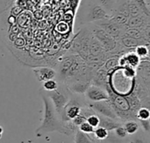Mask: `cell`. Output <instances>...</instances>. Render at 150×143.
Masks as SVG:
<instances>
[{"mask_svg":"<svg viewBox=\"0 0 150 143\" xmlns=\"http://www.w3.org/2000/svg\"><path fill=\"white\" fill-rule=\"evenodd\" d=\"M39 93L44 104V116L40 127L36 129V136L42 137L44 135L51 132H60L62 134H68L66 128L59 120L54 105L46 94V91L43 89H40L39 91Z\"/></svg>","mask_w":150,"mask_h":143,"instance_id":"1","label":"cell"},{"mask_svg":"<svg viewBox=\"0 0 150 143\" xmlns=\"http://www.w3.org/2000/svg\"><path fill=\"white\" fill-rule=\"evenodd\" d=\"M109 18L111 16L99 4L91 0H83L77 13L76 22L80 26H83Z\"/></svg>","mask_w":150,"mask_h":143,"instance_id":"2","label":"cell"},{"mask_svg":"<svg viewBox=\"0 0 150 143\" xmlns=\"http://www.w3.org/2000/svg\"><path fill=\"white\" fill-rule=\"evenodd\" d=\"M86 25H88L91 33L98 40L105 53H112L122 47L118 40H116L114 38H112L110 34H108L106 32H105L102 28L98 27L94 23Z\"/></svg>","mask_w":150,"mask_h":143,"instance_id":"3","label":"cell"},{"mask_svg":"<svg viewBox=\"0 0 150 143\" xmlns=\"http://www.w3.org/2000/svg\"><path fill=\"white\" fill-rule=\"evenodd\" d=\"M46 94L52 101L57 114L62 113L69 102V94L65 88L58 85L57 89L52 91H46Z\"/></svg>","mask_w":150,"mask_h":143,"instance_id":"4","label":"cell"},{"mask_svg":"<svg viewBox=\"0 0 150 143\" xmlns=\"http://www.w3.org/2000/svg\"><path fill=\"white\" fill-rule=\"evenodd\" d=\"M94 24L97 25L98 27L102 28L105 32H106L108 34H110L112 38H114L118 41L120 40V39L123 35L124 28L120 26L116 23H114L111 19V18H105V19L100 20V21H98V22H96Z\"/></svg>","mask_w":150,"mask_h":143,"instance_id":"5","label":"cell"},{"mask_svg":"<svg viewBox=\"0 0 150 143\" xmlns=\"http://www.w3.org/2000/svg\"><path fill=\"white\" fill-rule=\"evenodd\" d=\"M85 96L91 102L107 101L109 99V95L103 89L98 88L97 86H91L87 88Z\"/></svg>","mask_w":150,"mask_h":143,"instance_id":"6","label":"cell"},{"mask_svg":"<svg viewBox=\"0 0 150 143\" xmlns=\"http://www.w3.org/2000/svg\"><path fill=\"white\" fill-rule=\"evenodd\" d=\"M91 107L94 111H96L98 113H99L100 115H102L105 118H109V119H112V120L117 118L115 112L112 109L110 105H108L105 101L93 102V104L91 105Z\"/></svg>","mask_w":150,"mask_h":143,"instance_id":"7","label":"cell"},{"mask_svg":"<svg viewBox=\"0 0 150 143\" xmlns=\"http://www.w3.org/2000/svg\"><path fill=\"white\" fill-rule=\"evenodd\" d=\"M149 25V16L141 13L139 15L130 17L125 28H143Z\"/></svg>","mask_w":150,"mask_h":143,"instance_id":"8","label":"cell"},{"mask_svg":"<svg viewBox=\"0 0 150 143\" xmlns=\"http://www.w3.org/2000/svg\"><path fill=\"white\" fill-rule=\"evenodd\" d=\"M33 71L34 73L36 79L40 83H44L45 81L54 79L57 74L54 69L49 67H38L33 69Z\"/></svg>","mask_w":150,"mask_h":143,"instance_id":"9","label":"cell"},{"mask_svg":"<svg viewBox=\"0 0 150 143\" xmlns=\"http://www.w3.org/2000/svg\"><path fill=\"white\" fill-rule=\"evenodd\" d=\"M120 62L123 67H128L134 69L140 65L141 59L134 52V50H129V52L122 55V57L120 59Z\"/></svg>","mask_w":150,"mask_h":143,"instance_id":"10","label":"cell"},{"mask_svg":"<svg viewBox=\"0 0 150 143\" xmlns=\"http://www.w3.org/2000/svg\"><path fill=\"white\" fill-rule=\"evenodd\" d=\"M91 1H93L98 4H99L100 6H102L111 16L114 11L120 0H91Z\"/></svg>","mask_w":150,"mask_h":143,"instance_id":"11","label":"cell"},{"mask_svg":"<svg viewBox=\"0 0 150 143\" xmlns=\"http://www.w3.org/2000/svg\"><path fill=\"white\" fill-rule=\"evenodd\" d=\"M99 120H100V122H99V126L98 127H104L107 131L114 130L115 128H117L118 127H120V124L117 123V122H113L112 119L102 117V118H99Z\"/></svg>","mask_w":150,"mask_h":143,"instance_id":"12","label":"cell"},{"mask_svg":"<svg viewBox=\"0 0 150 143\" xmlns=\"http://www.w3.org/2000/svg\"><path fill=\"white\" fill-rule=\"evenodd\" d=\"M149 46L146 45H140L134 48V52L138 55V57L141 60H149Z\"/></svg>","mask_w":150,"mask_h":143,"instance_id":"13","label":"cell"},{"mask_svg":"<svg viewBox=\"0 0 150 143\" xmlns=\"http://www.w3.org/2000/svg\"><path fill=\"white\" fill-rule=\"evenodd\" d=\"M127 10H128V13H129L130 17L136 16V15H139L141 13H143L142 11L141 10V8L131 0L127 1Z\"/></svg>","mask_w":150,"mask_h":143,"instance_id":"14","label":"cell"},{"mask_svg":"<svg viewBox=\"0 0 150 143\" xmlns=\"http://www.w3.org/2000/svg\"><path fill=\"white\" fill-rule=\"evenodd\" d=\"M65 111H66L67 118H68V120H74V119H75L77 115H79L80 113H81L80 107H78V106H76V105H71V106H69V108H67V110L65 109Z\"/></svg>","mask_w":150,"mask_h":143,"instance_id":"15","label":"cell"},{"mask_svg":"<svg viewBox=\"0 0 150 143\" xmlns=\"http://www.w3.org/2000/svg\"><path fill=\"white\" fill-rule=\"evenodd\" d=\"M133 1L134 4H136L141 10L142 11V12L148 16H150V10H149V4L146 1V0H131Z\"/></svg>","mask_w":150,"mask_h":143,"instance_id":"16","label":"cell"},{"mask_svg":"<svg viewBox=\"0 0 150 143\" xmlns=\"http://www.w3.org/2000/svg\"><path fill=\"white\" fill-rule=\"evenodd\" d=\"M58 85H59L58 83L54 79H51V80L45 81L43 83L42 89L45 91H54L55 89H57Z\"/></svg>","mask_w":150,"mask_h":143,"instance_id":"17","label":"cell"},{"mask_svg":"<svg viewBox=\"0 0 150 143\" xmlns=\"http://www.w3.org/2000/svg\"><path fill=\"white\" fill-rule=\"evenodd\" d=\"M124 128H125L127 134L134 135L139 130V125H138V123H136L134 121H129L125 124Z\"/></svg>","mask_w":150,"mask_h":143,"instance_id":"18","label":"cell"},{"mask_svg":"<svg viewBox=\"0 0 150 143\" xmlns=\"http://www.w3.org/2000/svg\"><path fill=\"white\" fill-rule=\"evenodd\" d=\"M93 134L95 135L96 138L98 140H105L107 136H108V131L101 127H96V129H94Z\"/></svg>","mask_w":150,"mask_h":143,"instance_id":"19","label":"cell"},{"mask_svg":"<svg viewBox=\"0 0 150 143\" xmlns=\"http://www.w3.org/2000/svg\"><path fill=\"white\" fill-rule=\"evenodd\" d=\"M113 102H114V105L116 104V106L118 108H120V110L127 111L129 108V104L127 103V101L125 100L124 98H120V97H118V98H114V101Z\"/></svg>","mask_w":150,"mask_h":143,"instance_id":"20","label":"cell"},{"mask_svg":"<svg viewBox=\"0 0 150 143\" xmlns=\"http://www.w3.org/2000/svg\"><path fill=\"white\" fill-rule=\"evenodd\" d=\"M76 143H93L86 134L77 131L76 135Z\"/></svg>","mask_w":150,"mask_h":143,"instance_id":"21","label":"cell"},{"mask_svg":"<svg viewBox=\"0 0 150 143\" xmlns=\"http://www.w3.org/2000/svg\"><path fill=\"white\" fill-rule=\"evenodd\" d=\"M86 122L88 124H90L93 128H96L99 126V122H100V120H99V117L98 115H91L89 117H87L86 119Z\"/></svg>","mask_w":150,"mask_h":143,"instance_id":"22","label":"cell"},{"mask_svg":"<svg viewBox=\"0 0 150 143\" xmlns=\"http://www.w3.org/2000/svg\"><path fill=\"white\" fill-rule=\"evenodd\" d=\"M137 117L141 120H149L150 117V112L149 109L147 108H142L138 111L137 113Z\"/></svg>","mask_w":150,"mask_h":143,"instance_id":"23","label":"cell"},{"mask_svg":"<svg viewBox=\"0 0 150 143\" xmlns=\"http://www.w3.org/2000/svg\"><path fill=\"white\" fill-rule=\"evenodd\" d=\"M79 131H81L82 133H83V134H91V133H93L94 132V128L90 125V124H88L86 121L85 122H83V124H81L80 126H79Z\"/></svg>","mask_w":150,"mask_h":143,"instance_id":"24","label":"cell"},{"mask_svg":"<svg viewBox=\"0 0 150 143\" xmlns=\"http://www.w3.org/2000/svg\"><path fill=\"white\" fill-rule=\"evenodd\" d=\"M114 130H115L116 135H117L118 137H120V138H125V137L127 136V132H126V130H125V128H124V127L120 126V127H118L117 128H115Z\"/></svg>","mask_w":150,"mask_h":143,"instance_id":"25","label":"cell"},{"mask_svg":"<svg viewBox=\"0 0 150 143\" xmlns=\"http://www.w3.org/2000/svg\"><path fill=\"white\" fill-rule=\"evenodd\" d=\"M86 119H87V117H84L83 115H77L74 120H73V123H74V125H76V126H80L81 124H83V122H85L86 121Z\"/></svg>","mask_w":150,"mask_h":143,"instance_id":"26","label":"cell"},{"mask_svg":"<svg viewBox=\"0 0 150 143\" xmlns=\"http://www.w3.org/2000/svg\"><path fill=\"white\" fill-rule=\"evenodd\" d=\"M142 126H144V127H145L146 131H149V120H142Z\"/></svg>","mask_w":150,"mask_h":143,"instance_id":"27","label":"cell"},{"mask_svg":"<svg viewBox=\"0 0 150 143\" xmlns=\"http://www.w3.org/2000/svg\"><path fill=\"white\" fill-rule=\"evenodd\" d=\"M3 134H4V128L0 126V139H1L2 136H3Z\"/></svg>","mask_w":150,"mask_h":143,"instance_id":"28","label":"cell"}]
</instances>
